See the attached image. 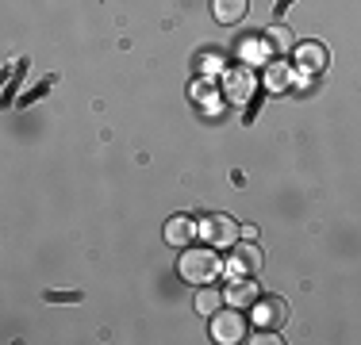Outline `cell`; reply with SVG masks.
<instances>
[{
    "label": "cell",
    "mask_w": 361,
    "mask_h": 345,
    "mask_svg": "<svg viewBox=\"0 0 361 345\" xmlns=\"http://www.w3.org/2000/svg\"><path fill=\"white\" fill-rule=\"evenodd\" d=\"M177 272H180V280H188V284H212L216 280V272H219V257H216V249H185L180 253V261H177Z\"/></svg>",
    "instance_id": "1"
},
{
    "label": "cell",
    "mask_w": 361,
    "mask_h": 345,
    "mask_svg": "<svg viewBox=\"0 0 361 345\" xmlns=\"http://www.w3.org/2000/svg\"><path fill=\"white\" fill-rule=\"evenodd\" d=\"M200 238L208 242L212 249H231L238 242V222L231 219V215H204V222H200Z\"/></svg>",
    "instance_id": "2"
},
{
    "label": "cell",
    "mask_w": 361,
    "mask_h": 345,
    "mask_svg": "<svg viewBox=\"0 0 361 345\" xmlns=\"http://www.w3.org/2000/svg\"><path fill=\"white\" fill-rule=\"evenodd\" d=\"M262 265H265V253L254 246V238H250V242H243V246H238V242L231 246V257H227V276H231V280L262 272Z\"/></svg>",
    "instance_id": "3"
},
{
    "label": "cell",
    "mask_w": 361,
    "mask_h": 345,
    "mask_svg": "<svg viewBox=\"0 0 361 345\" xmlns=\"http://www.w3.org/2000/svg\"><path fill=\"white\" fill-rule=\"evenodd\" d=\"M212 338L219 345H238L246 338V315L243 310H216L212 315Z\"/></svg>",
    "instance_id": "4"
},
{
    "label": "cell",
    "mask_w": 361,
    "mask_h": 345,
    "mask_svg": "<svg viewBox=\"0 0 361 345\" xmlns=\"http://www.w3.org/2000/svg\"><path fill=\"white\" fill-rule=\"evenodd\" d=\"M285 318H288L285 299L269 296V299H257V303H254V322L262 326V330H273V326H281Z\"/></svg>",
    "instance_id": "5"
},
{
    "label": "cell",
    "mask_w": 361,
    "mask_h": 345,
    "mask_svg": "<svg viewBox=\"0 0 361 345\" xmlns=\"http://www.w3.org/2000/svg\"><path fill=\"white\" fill-rule=\"evenodd\" d=\"M296 62H300L304 73H319V69L331 62V54H326L323 42H300V46H296Z\"/></svg>",
    "instance_id": "6"
},
{
    "label": "cell",
    "mask_w": 361,
    "mask_h": 345,
    "mask_svg": "<svg viewBox=\"0 0 361 345\" xmlns=\"http://www.w3.org/2000/svg\"><path fill=\"white\" fill-rule=\"evenodd\" d=\"M223 299H227L231 307H238V310L254 307L257 303V284L250 280V276H238V280H231V288H227V296H223Z\"/></svg>",
    "instance_id": "7"
},
{
    "label": "cell",
    "mask_w": 361,
    "mask_h": 345,
    "mask_svg": "<svg viewBox=\"0 0 361 345\" xmlns=\"http://www.w3.org/2000/svg\"><path fill=\"white\" fill-rule=\"evenodd\" d=\"M196 230H200V227H196L188 215H173V219L166 222V242H169V246H188Z\"/></svg>",
    "instance_id": "8"
},
{
    "label": "cell",
    "mask_w": 361,
    "mask_h": 345,
    "mask_svg": "<svg viewBox=\"0 0 361 345\" xmlns=\"http://www.w3.org/2000/svg\"><path fill=\"white\" fill-rule=\"evenodd\" d=\"M212 15L231 27V23H238L246 15V0H212Z\"/></svg>",
    "instance_id": "9"
},
{
    "label": "cell",
    "mask_w": 361,
    "mask_h": 345,
    "mask_svg": "<svg viewBox=\"0 0 361 345\" xmlns=\"http://www.w3.org/2000/svg\"><path fill=\"white\" fill-rule=\"evenodd\" d=\"M265 46H273L277 54H288V50H296V39H292L288 27H269L265 31Z\"/></svg>",
    "instance_id": "10"
},
{
    "label": "cell",
    "mask_w": 361,
    "mask_h": 345,
    "mask_svg": "<svg viewBox=\"0 0 361 345\" xmlns=\"http://www.w3.org/2000/svg\"><path fill=\"white\" fill-rule=\"evenodd\" d=\"M219 303H223V291H216V288H204L200 296H196V310H200L204 318H212V315H216Z\"/></svg>",
    "instance_id": "11"
},
{
    "label": "cell",
    "mask_w": 361,
    "mask_h": 345,
    "mask_svg": "<svg viewBox=\"0 0 361 345\" xmlns=\"http://www.w3.org/2000/svg\"><path fill=\"white\" fill-rule=\"evenodd\" d=\"M288 81H292L288 65H269V73H265V84H269V92H281Z\"/></svg>",
    "instance_id": "12"
}]
</instances>
